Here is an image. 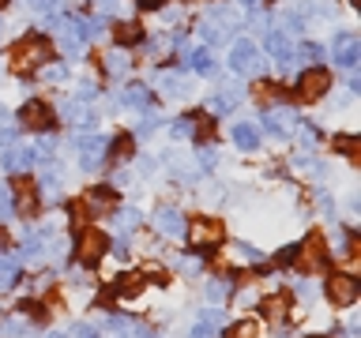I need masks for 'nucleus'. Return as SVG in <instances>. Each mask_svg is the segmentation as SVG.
<instances>
[{
    "label": "nucleus",
    "mask_w": 361,
    "mask_h": 338,
    "mask_svg": "<svg viewBox=\"0 0 361 338\" xmlns=\"http://www.w3.org/2000/svg\"><path fill=\"white\" fill-rule=\"evenodd\" d=\"M56 34H61V45H64L68 53H79V49H83V38H87V34H83V23H75L72 15L56 19Z\"/></svg>",
    "instance_id": "nucleus-15"
},
{
    "label": "nucleus",
    "mask_w": 361,
    "mask_h": 338,
    "mask_svg": "<svg viewBox=\"0 0 361 338\" xmlns=\"http://www.w3.org/2000/svg\"><path fill=\"white\" fill-rule=\"evenodd\" d=\"M233 106H237V94H233V90H219V94L207 98V113H211V117H214V113H230Z\"/></svg>",
    "instance_id": "nucleus-26"
},
{
    "label": "nucleus",
    "mask_w": 361,
    "mask_h": 338,
    "mask_svg": "<svg viewBox=\"0 0 361 338\" xmlns=\"http://www.w3.org/2000/svg\"><path fill=\"white\" fill-rule=\"evenodd\" d=\"M230 135H233V143L241 146V151H256L259 146V132H256V124H248V120H237Z\"/></svg>",
    "instance_id": "nucleus-22"
},
{
    "label": "nucleus",
    "mask_w": 361,
    "mask_h": 338,
    "mask_svg": "<svg viewBox=\"0 0 361 338\" xmlns=\"http://www.w3.org/2000/svg\"><path fill=\"white\" fill-rule=\"evenodd\" d=\"M147 101H151V87L132 83L128 90H124V106H128V109H147Z\"/></svg>",
    "instance_id": "nucleus-25"
},
{
    "label": "nucleus",
    "mask_w": 361,
    "mask_h": 338,
    "mask_svg": "<svg viewBox=\"0 0 361 338\" xmlns=\"http://www.w3.org/2000/svg\"><path fill=\"white\" fill-rule=\"evenodd\" d=\"M230 256L237 259V263H241V259H245V263H264V256H259L252 244H233V248H230Z\"/></svg>",
    "instance_id": "nucleus-33"
},
{
    "label": "nucleus",
    "mask_w": 361,
    "mask_h": 338,
    "mask_svg": "<svg viewBox=\"0 0 361 338\" xmlns=\"http://www.w3.org/2000/svg\"><path fill=\"white\" fill-rule=\"evenodd\" d=\"M309 338H320V334H309Z\"/></svg>",
    "instance_id": "nucleus-56"
},
{
    "label": "nucleus",
    "mask_w": 361,
    "mask_h": 338,
    "mask_svg": "<svg viewBox=\"0 0 361 338\" xmlns=\"http://www.w3.org/2000/svg\"><path fill=\"white\" fill-rule=\"evenodd\" d=\"M293 267H298V275H324V270H327V248H324L320 233H312L305 244H298Z\"/></svg>",
    "instance_id": "nucleus-2"
},
{
    "label": "nucleus",
    "mask_w": 361,
    "mask_h": 338,
    "mask_svg": "<svg viewBox=\"0 0 361 338\" xmlns=\"http://www.w3.org/2000/svg\"><path fill=\"white\" fill-rule=\"evenodd\" d=\"M72 334H75V338H98V327H90V323H75V327H72Z\"/></svg>",
    "instance_id": "nucleus-41"
},
{
    "label": "nucleus",
    "mask_w": 361,
    "mask_h": 338,
    "mask_svg": "<svg viewBox=\"0 0 361 338\" xmlns=\"http://www.w3.org/2000/svg\"><path fill=\"white\" fill-rule=\"evenodd\" d=\"M4 4H8V0H0V8H4Z\"/></svg>",
    "instance_id": "nucleus-55"
},
{
    "label": "nucleus",
    "mask_w": 361,
    "mask_h": 338,
    "mask_svg": "<svg viewBox=\"0 0 361 338\" xmlns=\"http://www.w3.org/2000/svg\"><path fill=\"white\" fill-rule=\"evenodd\" d=\"M94 94H98V87H94V83H79V90H75V101H83V106H87V101L94 98Z\"/></svg>",
    "instance_id": "nucleus-39"
},
{
    "label": "nucleus",
    "mask_w": 361,
    "mask_h": 338,
    "mask_svg": "<svg viewBox=\"0 0 361 338\" xmlns=\"http://www.w3.org/2000/svg\"><path fill=\"white\" fill-rule=\"evenodd\" d=\"M132 151H135V143H132V135H117V139H109V146H106V154L113 158V162H128L132 158Z\"/></svg>",
    "instance_id": "nucleus-23"
},
{
    "label": "nucleus",
    "mask_w": 361,
    "mask_h": 338,
    "mask_svg": "<svg viewBox=\"0 0 361 338\" xmlns=\"http://www.w3.org/2000/svg\"><path fill=\"white\" fill-rule=\"evenodd\" d=\"M8 61H11V68H16V72H30V68H45V64L53 61V45L45 42V38H38V34H27L23 42H16V45H11Z\"/></svg>",
    "instance_id": "nucleus-1"
},
{
    "label": "nucleus",
    "mask_w": 361,
    "mask_h": 338,
    "mask_svg": "<svg viewBox=\"0 0 361 338\" xmlns=\"http://www.w3.org/2000/svg\"><path fill=\"white\" fill-rule=\"evenodd\" d=\"M237 23H241V19H237V11H230V8H211V15L200 23V38L211 42V45H214V42H226V38L233 34Z\"/></svg>",
    "instance_id": "nucleus-3"
},
{
    "label": "nucleus",
    "mask_w": 361,
    "mask_h": 338,
    "mask_svg": "<svg viewBox=\"0 0 361 338\" xmlns=\"http://www.w3.org/2000/svg\"><path fill=\"white\" fill-rule=\"evenodd\" d=\"M252 90H256V98H279V94H282L275 83H256Z\"/></svg>",
    "instance_id": "nucleus-40"
},
{
    "label": "nucleus",
    "mask_w": 361,
    "mask_h": 338,
    "mask_svg": "<svg viewBox=\"0 0 361 338\" xmlns=\"http://www.w3.org/2000/svg\"><path fill=\"white\" fill-rule=\"evenodd\" d=\"M233 301H237V304H256L259 297H256V289H241V293H237Z\"/></svg>",
    "instance_id": "nucleus-46"
},
{
    "label": "nucleus",
    "mask_w": 361,
    "mask_h": 338,
    "mask_svg": "<svg viewBox=\"0 0 361 338\" xmlns=\"http://www.w3.org/2000/svg\"><path fill=\"white\" fill-rule=\"evenodd\" d=\"M45 237H49V230H38V233H27V237H23V259H38L42 256V241H45Z\"/></svg>",
    "instance_id": "nucleus-27"
},
{
    "label": "nucleus",
    "mask_w": 361,
    "mask_h": 338,
    "mask_svg": "<svg viewBox=\"0 0 361 338\" xmlns=\"http://www.w3.org/2000/svg\"><path fill=\"white\" fill-rule=\"evenodd\" d=\"M192 68H196L200 75H214V72H219V64H214L211 49H196V53H192Z\"/></svg>",
    "instance_id": "nucleus-28"
},
{
    "label": "nucleus",
    "mask_w": 361,
    "mask_h": 338,
    "mask_svg": "<svg viewBox=\"0 0 361 338\" xmlns=\"http://www.w3.org/2000/svg\"><path fill=\"white\" fill-rule=\"evenodd\" d=\"M109 248H113V252H117L121 259H124V256H128V252H132V248H128V237H117V241H113Z\"/></svg>",
    "instance_id": "nucleus-44"
},
{
    "label": "nucleus",
    "mask_w": 361,
    "mask_h": 338,
    "mask_svg": "<svg viewBox=\"0 0 361 338\" xmlns=\"http://www.w3.org/2000/svg\"><path fill=\"white\" fill-rule=\"evenodd\" d=\"M11 207H16L23 218H30V214L38 211V188H34L30 180H16V184H11Z\"/></svg>",
    "instance_id": "nucleus-12"
},
{
    "label": "nucleus",
    "mask_w": 361,
    "mask_h": 338,
    "mask_svg": "<svg viewBox=\"0 0 361 338\" xmlns=\"http://www.w3.org/2000/svg\"><path fill=\"white\" fill-rule=\"evenodd\" d=\"M4 117H8V113H4V106H0V124H4Z\"/></svg>",
    "instance_id": "nucleus-54"
},
{
    "label": "nucleus",
    "mask_w": 361,
    "mask_h": 338,
    "mask_svg": "<svg viewBox=\"0 0 361 338\" xmlns=\"http://www.w3.org/2000/svg\"><path fill=\"white\" fill-rule=\"evenodd\" d=\"M264 49L275 56L279 64H290V56H293V45H290V38L282 30H267V38H264Z\"/></svg>",
    "instance_id": "nucleus-18"
},
{
    "label": "nucleus",
    "mask_w": 361,
    "mask_h": 338,
    "mask_svg": "<svg viewBox=\"0 0 361 338\" xmlns=\"http://www.w3.org/2000/svg\"><path fill=\"white\" fill-rule=\"evenodd\" d=\"M121 338H124V334H121Z\"/></svg>",
    "instance_id": "nucleus-57"
},
{
    "label": "nucleus",
    "mask_w": 361,
    "mask_h": 338,
    "mask_svg": "<svg viewBox=\"0 0 361 338\" xmlns=\"http://www.w3.org/2000/svg\"><path fill=\"white\" fill-rule=\"evenodd\" d=\"M61 117L72 124V128H94V117H90V109L83 106V101H75V98L61 109Z\"/></svg>",
    "instance_id": "nucleus-20"
},
{
    "label": "nucleus",
    "mask_w": 361,
    "mask_h": 338,
    "mask_svg": "<svg viewBox=\"0 0 361 338\" xmlns=\"http://www.w3.org/2000/svg\"><path fill=\"white\" fill-rule=\"evenodd\" d=\"M132 68V61H128V53H121V49H113V53H106V72L109 75H124Z\"/></svg>",
    "instance_id": "nucleus-30"
},
{
    "label": "nucleus",
    "mask_w": 361,
    "mask_h": 338,
    "mask_svg": "<svg viewBox=\"0 0 361 338\" xmlns=\"http://www.w3.org/2000/svg\"><path fill=\"white\" fill-rule=\"evenodd\" d=\"M16 275H19V263L11 256H0V289L16 286Z\"/></svg>",
    "instance_id": "nucleus-29"
},
{
    "label": "nucleus",
    "mask_w": 361,
    "mask_h": 338,
    "mask_svg": "<svg viewBox=\"0 0 361 338\" xmlns=\"http://www.w3.org/2000/svg\"><path fill=\"white\" fill-rule=\"evenodd\" d=\"M185 241H188V248H196V252H207L211 244L222 241V222L219 218H192L185 225Z\"/></svg>",
    "instance_id": "nucleus-4"
},
{
    "label": "nucleus",
    "mask_w": 361,
    "mask_h": 338,
    "mask_svg": "<svg viewBox=\"0 0 361 338\" xmlns=\"http://www.w3.org/2000/svg\"><path fill=\"white\" fill-rule=\"evenodd\" d=\"M237 4H241V8H256L259 0H237Z\"/></svg>",
    "instance_id": "nucleus-52"
},
{
    "label": "nucleus",
    "mask_w": 361,
    "mask_h": 338,
    "mask_svg": "<svg viewBox=\"0 0 361 338\" xmlns=\"http://www.w3.org/2000/svg\"><path fill=\"white\" fill-rule=\"evenodd\" d=\"M83 211H90V218H106V214H117V192H113V184H98L90 188L83 196Z\"/></svg>",
    "instance_id": "nucleus-9"
},
{
    "label": "nucleus",
    "mask_w": 361,
    "mask_h": 338,
    "mask_svg": "<svg viewBox=\"0 0 361 338\" xmlns=\"http://www.w3.org/2000/svg\"><path fill=\"white\" fill-rule=\"evenodd\" d=\"M166 0H135V8H143V11H154V8H162Z\"/></svg>",
    "instance_id": "nucleus-49"
},
{
    "label": "nucleus",
    "mask_w": 361,
    "mask_h": 338,
    "mask_svg": "<svg viewBox=\"0 0 361 338\" xmlns=\"http://www.w3.org/2000/svg\"><path fill=\"white\" fill-rule=\"evenodd\" d=\"M49 338H68V334H64V331H53V334H49Z\"/></svg>",
    "instance_id": "nucleus-53"
},
{
    "label": "nucleus",
    "mask_w": 361,
    "mask_h": 338,
    "mask_svg": "<svg viewBox=\"0 0 361 338\" xmlns=\"http://www.w3.org/2000/svg\"><path fill=\"white\" fill-rule=\"evenodd\" d=\"M331 56H335V64L354 68V64H357V56H361V45H357L354 34H338L335 45H331Z\"/></svg>",
    "instance_id": "nucleus-16"
},
{
    "label": "nucleus",
    "mask_w": 361,
    "mask_h": 338,
    "mask_svg": "<svg viewBox=\"0 0 361 338\" xmlns=\"http://www.w3.org/2000/svg\"><path fill=\"white\" fill-rule=\"evenodd\" d=\"M151 225H154L162 237H185V225H188V222H185V214H180L177 207H158L154 218H151Z\"/></svg>",
    "instance_id": "nucleus-11"
},
{
    "label": "nucleus",
    "mask_w": 361,
    "mask_h": 338,
    "mask_svg": "<svg viewBox=\"0 0 361 338\" xmlns=\"http://www.w3.org/2000/svg\"><path fill=\"white\" fill-rule=\"evenodd\" d=\"M113 38H117V45H140L147 34H143V27L135 19H124V23H117L113 27Z\"/></svg>",
    "instance_id": "nucleus-21"
},
{
    "label": "nucleus",
    "mask_w": 361,
    "mask_h": 338,
    "mask_svg": "<svg viewBox=\"0 0 361 338\" xmlns=\"http://www.w3.org/2000/svg\"><path fill=\"white\" fill-rule=\"evenodd\" d=\"M135 338H154V331H151V327H143V331L135 334Z\"/></svg>",
    "instance_id": "nucleus-50"
},
{
    "label": "nucleus",
    "mask_w": 361,
    "mask_h": 338,
    "mask_svg": "<svg viewBox=\"0 0 361 338\" xmlns=\"http://www.w3.org/2000/svg\"><path fill=\"white\" fill-rule=\"evenodd\" d=\"M259 308H264V315L271 323H282V320H286V312H290V297H286V293H271V297L259 301Z\"/></svg>",
    "instance_id": "nucleus-19"
},
{
    "label": "nucleus",
    "mask_w": 361,
    "mask_h": 338,
    "mask_svg": "<svg viewBox=\"0 0 361 338\" xmlns=\"http://www.w3.org/2000/svg\"><path fill=\"white\" fill-rule=\"evenodd\" d=\"M169 132H173L177 139H188V135H196V113H185V117H177Z\"/></svg>",
    "instance_id": "nucleus-31"
},
{
    "label": "nucleus",
    "mask_w": 361,
    "mask_h": 338,
    "mask_svg": "<svg viewBox=\"0 0 361 338\" xmlns=\"http://www.w3.org/2000/svg\"><path fill=\"white\" fill-rule=\"evenodd\" d=\"M117 225H124V230H135V225H140V211H135V207H124V211L117 214Z\"/></svg>",
    "instance_id": "nucleus-35"
},
{
    "label": "nucleus",
    "mask_w": 361,
    "mask_h": 338,
    "mask_svg": "<svg viewBox=\"0 0 361 338\" xmlns=\"http://www.w3.org/2000/svg\"><path fill=\"white\" fill-rule=\"evenodd\" d=\"M42 75L49 79V83H56V79H68V68H64V64H53V61H49V64H45V72H42Z\"/></svg>",
    "instance_id": "nucleus-37"
},
{
    "label": "nucleus",
    "mask_w": 361,
    "mask_h": 338,
    "mask_svg": "<svg viewBox=\"0 0 361 338\" xmlns=\"http://www.w3.org/2000/svg\"><path fill=\"white\" fill-rule=\"evenodd\" d=\"M222 293H226V286H222V282H207V297H211V301H219Z\"/></svg>",
    "instance_id": "nucleus-48"
},
{
    "label": "nucleus",
    "mask_w": 361,
    "mask_h": 338,
    "mask_svg": "<svg viewBox=\"0 0 361 338\" xmlns=\"http://www.w3.org/2000/svg\"><path fill=\"white\" fill-rule=\"evenodd\" d=\"M327 90H331V72L320 64L305 68L301 79H298V98L301 101H320V98H327Z\"/></svg>",
    "instance_id": "nucleus-5"
},
{
    "label": "nucleus",
    "mask_w": 361,
    "mask_h": 338,
    "mask_svg": "<svg viewBox=\"0 0 361 338\" xmlns=\"http://www.w3.org/2000/svg\"><path fill=\"white\" fill-rule=\"evenodd\" d=\"M19 124H23V128H30V132H49V128H53V109H49V101H42V98L23 101Z\"/></svg>",
    "instance_id": "nucleus-7"
},
{
    "label": "nucleus",
    "mask_w": 361,
    "mask_h": 338,
    "mask_svg": "<svg viewBox=\"0 0 361 338\" xmlns=\"http://www.w3.org/2000/svg\"><path fill=\"white\" fill-rule=\"evenodd\" d=\"M230 72L237 75H245V72H259V61H256V49H252V42L241 38L230 49Z\"/></svg>",
    "instance_id": "nucleus-13"
},
{
    "label": "nucleus",
    "mask_w": 361,
    "mask_h": 338,
    "mask_svg": "<svg viewBox=\"0 0 361 338\" xmlns=\"http://www.w3.org/2000/svg\"><path fill=\"white\" fill-rule=\"evenodd\" d=\"M106 248H109V241L98 230H83V233H79V241H75V256H79V263H83V267H94L98 259L106 256Z\"/></svg>",
    "instance_id": "nucleus-8"
},
{
    "label": "nucleus",
    "mask_w": 361,
    "mask_h": 338,
    "mask_svg": "<svg viewBox=\"0 0 361 338\" xmlns=\"http://www.w3.org/2000/svg\"><path fill=\"white\" fill-rule=\"evenodd\" d=\"M56 4H61V0H27V8H34V11H49Z\"/></svg>",
    "instance_id": "nucleus-45"
},
{
    "label": "nucleus",
    "mask_w": 361,
    "mask_h": 338,
    "mask_svg": "<svg viewBox=\"0 0 361 338\" xmlns=\"http://www.w3.org/2000/svg\"><path fill=\"white\" fill-rule=\"evenodd\" d=\"M293 256H298V244H286V248L275 256V263H293Z\"/></svg>",
    "instance_id": "nucleus-42"
},
{
    "label": "nucleus",
    "mask_w": 361,
    "mask_h": 338,
    "mask_svg": "<svg viewBox=\"0 0 361 338\" xmlns=\"http://www.w3.org/2000/svg\"><path fill=\"white\" fill-rule=\"evenodd\" d=\"M34 158L38 154H34L30 146H8V151L0 154V165H4L8 173H27V169L34 165Z\"/></svg>",
    "instance_id": "nucleus-17"
},
{
    "label": "nucleus",
    "mask_w": 361,
    "mask_h": 338,
    "mask_svg": "<svg viewBox=\"0 0 361 338\" xmlns=\"http://www.w3.org/2000/svg\"><path fill=\"white\" fill-rule=\"evenodd\" d=\"M331 146L338 154H346V158H357V139H354V135H335Z\"/></svg>",
    "instance_id": "nucleus-34"
},
{
    "label": "nucleus",
    "mask_w": 361,
    "mask_h": 338,
    "mask_svg": "<svg viewBox=\"0 0 361 338\" xmlns=\"http://www.w3.org/2000/svg\"><path fill=\"white\" fill-rule=\"evenodd\" d=\"M196 158H200V165H203V169H214V162H219V151H214V146H207V143H203Z\"/></svg>",
    "instance_id": "nucleus-36"
},
{
    "label": "nucleus",
    "mask_w": 361,
    "mask_h": 338,
    "mask_svg": "<svg viewBox=\"0 0 361 338\" xmlns=\"http://www.w3.org/2000/svg\"><path fill=\"white\" fill-rule=\"evenodd\" d=\"M188 338H211V323H203V320H200L196 327H192V334H188Z\"/></svg>",
    "instance_id": "nucleus-47"
},
{
    "label": "nucleus",
    "mask_w": 361,
    "mask_h": 338,
    "mask_svg": "<svg viewBox=\"0 0 361 338\" xmlns=\"http://www.w3.org/2000/svg\"><path fill=\"white\" fill-rule=\"evenodd\" d=\"M143 286H147L143 275H124L113 293H117V297H124V301H132V297H140V293H143Z\"/></svg>",
    "instance_id": "nucleus-24"
},
{
    "label": "nucleus",
    "mask_w": 361,
    "mask_h": 338,
    "mask_svg": "<svg viewBox=\"0 0 361 338\" xmlns=\"http://www.w3.org/2000/svg\"><path fill=\"white\" fill-rule=\"evenodd\" d=\"M264 124H267V132H279V135H286L298 128V109H290V106H275V109H264Z\"/></svg>",
    "instance_id": "nucleus-14"
},
{
    "label": "nucleus",
    "mask_w": 361,
    "mask_h": 338,
    "mask_svg": "<svg viewBox=\"0 0 361 338\" xmlns=\"http://www.w3.org/2000/svg\"><path fill=\"white\" fill-rule=\"evenodd\" d=\"M259 334V323L256 320H237L230 331H226V338H256Z\"/></svg>",
    "instance_id": "nucleus-32"
},
{
    "label": "nucleus",
    "mask_w": 361,
    "mask_h": 338,
    "mask_svg": "<svg viewBox=\"0 0 361 338\" xmlns=\"http://www.w3.org/2000/svg\"><path fill=\"white\" fill-rule=\"evenodd\" d=\"M298 53L305 56V61H320V56H324V49H320V45H316V42H305Z\"/></svg>",
    "instance_id": "nucleus-38"
},
{
    "label": "nucleus",
    "mask_w": 361,
    "mask_h": 338,
    "mask_svg": "<svg viewBox=\"0 0 361 338\" xmlns=\"http://www.w3.org/2000/svg\"><path fill=\"white\" fill-rule=\"evenodd\" d=\"M16 135H19V128H4V132H0V151H8V146L16 143Z\"/></svg>",
    "instance_id": "nucleus-43"
},
{
    "label": "nucleus",
    "mask_w": 361,
    "mask_h": 338,
    "mask_svg": "<svg viewBox=\"0 0 361 338\" xmlns=\"http://www.w3.org/2000/svg\"><path fill=\"white\" fill-rule=\"evenodd\" d=\"M324 293H327V301H331L335 308H350V304L357 301L361 286H357V278L350 275V270H343V275H331V278H327Z\"/></svg>",
    "instance_id": "nucleus-6"
},
{
    "label": "nucleus",
    "mask_w": 361,
    "mask_h": 338,
    "mask_svg": "<svg viewBox=\"0 0 361 338\" xmlns=\"http://www.w3.org/2000/svg\"><path fill=\"white\" fill-rule=\"evenodd\" d=\"M75 146H79V162H83V169H98L102 162H106L109 139L106 135H83V139H75Z\"/></svg>",
    "instance_id": "nucleus-10"
},
{
    "label": "nucleus",
    "mask_w": 361,
    "mask_h": 338,
    "mask_svg": "<svg viewBox=\"0 0 361 338\" xmlns=\"http://www.w3.org/2000/svg\"><path fill=\"white\" fill-rule=\"evenodd\" d=\"M4 248H8V233L0 230V252H4Z\"/></svg>",
    "instance_id": "nucleus-51"
}]
</instances>
